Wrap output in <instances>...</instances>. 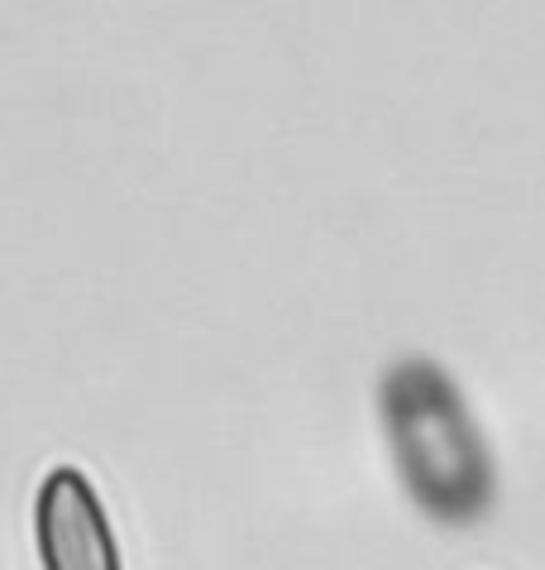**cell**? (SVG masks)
<instances>
[{"label":"cell","mask_w":545,"mask_h":570,"mask_svg":"<svg viewBox=\"0 0 545 570\" xmlns=\"http://www.w3.org/2000/svg\"><path fill=\"white\" fill-rule=\"evenodd\" d=\"M378 407L397 474L426 518L464 528L493 509V455L464 393L436 360L407 355L388 364Z\"/></svg>","instance_id":"cell-1"},{"label":"cell","mask_w":545,"mask_h":570,"mask_svg":"<svg viewBox=\"0 0 545 570\" xmlns=\"http://www.w3.org/2000/svg\"><path fill=\"white\" fill-rule=\"evenodd\" d=\"M34 547L43 570H125L106 503L77 465L43 474L34 499Z\"/></svg>","instance_id":"cell-2"}]
</instances>
